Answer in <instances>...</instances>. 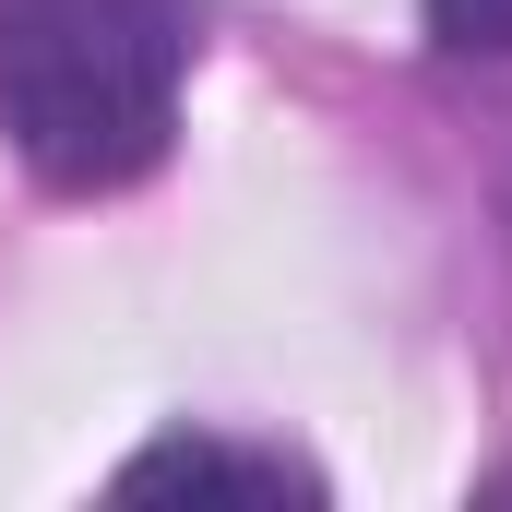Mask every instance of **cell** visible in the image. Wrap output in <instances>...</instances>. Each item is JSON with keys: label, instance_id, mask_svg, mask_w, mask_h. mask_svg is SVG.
Masks as SVG:
<instances>
[{"label": "cell", "instance_id": "obj_1", "mask_svg": "<svg viewBox=\"0 0 512 512\" xmlns=\"http://www.w3.org/2000/svg\"><path fill=\"white\" fill-rule=\"evenodd\" d=\"M203 12L191 0H0V131L12 155L96 203L167 167Z\"/></svg>", "mask_w": 512, "mask_h": 512}, {"label": "cell", "instance_id": "obj_2", "mask_svg": "<svg viewBox=\"0 0 512 512\" xmlns=\"http://www.w3.org/2000/svg\"><path fill=\"white\" fill-rule=\"evenodd\" d=\"M120 489L143 501V489H251V501H322V477L298 465V453H239V441H155V453H131Z\"/></svg>", "mask_w": 512, "mask_h": 512}, {"label": "cell", "instance_id": "obj_3", "mask_svg": "<svg viewBox=\"0 0 512 512\" xmlns=\"http://www.w3.org/2000/svg\"><path fill=\"white\" fill-rule=\"evenodd\" d=\"M429 36L453 60H512V0H429Z\"/></svg>", "mask_w": 512, "mask_h": 512}]
</instances>
